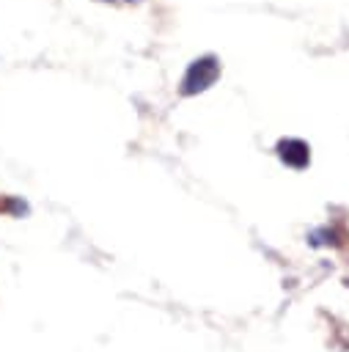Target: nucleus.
I'll return each mask as SVG.
<instances>
[{"mask_svg": "<svg viewBox=\"0 0 349 352\" xmlns=\"http://www.w3.org/2000/svg\"><path fill=\"white\" fill-rule=\"evenodd\" d=\"M217 77H220V58H214V55H201V58H195V60L187 66L179 91H181V96L203 94L206 88H212V85L217 82Z\"/></svg>", "mask_w": 349, "mask_h": 352, "instance_id": "f257e3e1", "label": "nucleus"}, {"mask_svg": "<svg viewBox=\"0 0 349 352\" xmlns=\"http://www.w3.org/2000/svg\"><path fill=\"white\" fill-rule=\"evenodd\" d=\"M278 157L283 165L294 168V170H302L311 165V146L300 138H280L278 140Z\"/></svg>", "mask_w": 349, "mask_h": 352, "instance_id": "f03ea898", "label": "nucleus"}, {"mask_svg": "<svg viewBox=\"0 0 349 352\" xmlns=\"http://www.w3.org/2000/svg\"><path fill=\"white\" fill-rule=\"evenodd\" d=\"M102 3H140V0H102Z\"/></svg>", "mask_w": 349, "mask_h": 352, "instance_id": "7ed1b4c3", "label": "nucleus"}, {"mask_svg": "<svg viewBox=\"0 0 349 352\" xmlns=\"http://www.w3.org/2000/svg\"><path fill=\"white\" fill-rule=\"evenodd\" d=\"M346 283H349V280H346Z\"/></svg>", "mask_w": 349, "mask_h": 352, "instance_id": "20e7f679", "label": "nucleus"}]
</instances>
